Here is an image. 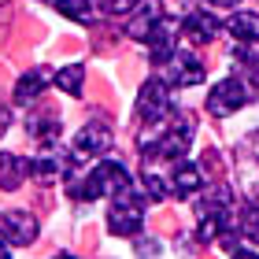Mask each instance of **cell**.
Here are the masks:
<instances>
[{
	"label": "cell",
	"instance_id": "obj_11",
	"mask_svg": "<svg viewBox=\"0 0 259 259\" xmlns=\"http://www.w3.org/2000/svg\"><path fill=\"white\" fill-rule=\"evenodd\" d=\"M67 174H70V167H67V159L56 156V148H41V156L30 159V178H37L41 185H56Z\"/></svg>",
	"mask_w": 259,
	"mask_h": 259
},
{
	"label": "cell",
	"instance_id": "obj_22",
	"mask_svg": "<svg viewBox=\"0 0 259 259\" xmlns=\"http://www.w3.org/2000/svg\"><path fill=\"white\" fill-rule=\"evenodd\" d=\"M97 8L104 11V15L119 19V15H134V11H137V0H97Z\"/></svg>",
	"mask_w": 259,
	"mask_h": 259
},
{
	"label": "cell",
	"instance_id": "obj_21",
	"mask_svg": "<svg viewBox=\"0 0 259 259\" xmlns=\"http://www.w3.org/2000/svg\"><path fill=\"white\" fill-rule=\"evenodd\" d=\"M241 233H244L248 241H255V244H259V207H255V204L241 207Z\"/></svg>",
	"mask_w": 259,
	"mask_h": 259
},
{
	"label": "cell",
	"instance_id": "obj_10",
	"mask_svg": "<svg viewBox=\"0 0 259 259\" xmlns=\"http://www.w3.org/2000/svg\"><path fill=\"white\" fill-rule=\"evenodd\" d=\"M219 19L211 15L207 8H200V11H189V15H185V22H182V33L185 37H189L193 45H211L219 37Z\"/></svg>",
	"mask_w": 259,
	"mask_h": 259
},
{
	"label": "cell",
	"instance_id": "obj_3",
	"mask_svg": "<svg viewBox=\"0 0 259 259\" xmlns=\"http://www.w3.org/2000/svg\"><path fill=\"white\" fill-rule=\"evenodd\" d=\"M141 226H145V200L119 193L111 196V207H108V230L115 233V237H137Z\"/></svg>",
	"mask_w": 259,
	"mask_h": 259
},
{
	"label": "cell",
	"instance_id": "obj_2",
	"mask_svg": "<svg viewBox=\"0 0 259 259\" xmlns=\"http://www.w3.org/2000/svg\"><path fill=\"white\" fill-rule=\"evenodd\" d=\"M130 189V170L115 159L97 163L89 174L70 178V196L74 200H100V196H119Z\"/></svg>",
	"mask_w": 259,
	"mask_h": 259
},
{
	"label": "cell",
	"instance_id": "obj_1",
	"mask_svg": "<svg viewBox=\"0 0 259 259\" xmlns=\"http://www.w3.org/2000/svg\"><path fill=\"white\" fill-rule=\"evenodd\" d=\"M196 134V122L185 111H167L163 119H148L141 134V152H152L156 159H182L189 141Z\"/></svg>",
	"mask_w": 259,
	"mask_h": 259
},
{
	"label": "cell",
	"instance_id": "obj_7",
	"mask_svg": "<svg viewBox=\"0 0 259 259\" xmlns=\"http://www.w3.org/2000/svg\"><path fill=\"white\" fill-rule=\"evenodd\" d=\"M178 33H182L178 19H167V15L156 19V26H152V33H148V52H152L156 63H167L170 56L178 52Z\"/></svg>",
	"mask_w": 259,
	"mask_h": 259
},
{
	"label": "cell",
	"instance_id": "obj_6",
	"mask_svg": "<svg viewBox=\"0 0 259 259\" xmlns=\"http://www.w3.org/2000/svg\"><path fill=\"white\" fill-rule=\"evenodd\" d=\"M163 81H167V85H200V81H204V63L196 60L193 52H174L167 63H163Z\"/></svg>",
	"mask_w": 259,
	"mask_h": 259
},
{
	"label": "cell",
	"instance_id": "obj_15",
	"mask_svg": "<svg viewBox=\"0 0 259 259\" xmlns=\"http://www.w3.org/2000/svg\"><path fill=\"white\" fill-rule=\"evenodd\" d=\"M226 30L237 37L241 45H259V15L255 11H233Z\"/></svg>",
	"mask_w": 259,
	"mask_h": 259
},
{
	"label": "cell",
	"instance_id": "obj_25",
	"mask_svg": "<svg viewBox=\"0 0 259 259\" xmlns=\"http://www.w3.org/2000/svg\"><path fill=\"white\" fill-rule=\"evenodd\" d=\"M252 67H255V81H259V56H255V63H252Z\"/></svg>",
	"mask_w": 259,
	"mask_h": 259
},
{
	"label": "cell",
	"instance_id": "obj_19",
	"mask_svg": "<svg viewBox=\"0 0 259 259\" xmlns=\"http://www.w3.org/2000/svg\"><path fill=\"white\" fill-rule=\"evenodd\" d=\"M145 193H148L152 200H167V193H170V185H167V178H163L159 170H152V163L145 167Z\"/></svg>",
	"mask_w": 259,
	"mask_h": 259
},
{
	"label": "cell",
	"instance_id": "obj_23",
	"mask_svg": "<svg viewBox=\"0 0 259 259\" xmlns=\"http://www.w3.org/2000/svg\"><path fill=\"white\" fill-rule=\"evenodd\" d=\"M8 252H11V241L4 237V230H0V259H8Z\"/></svg>",
	"mask_w": 259,
	"mask_h": 259
},
{
	"label": "cell",
	"instance_id": "obj_20",
	"mask_svg": "<svg viewBox=\"0 0 259 259\" xmlns=\"http://www.w3.org/2000/svg\"><path fill=\"white\" fill-rule=\"evenodd\" d=\"M156 19H159V15H152V11L145 8L134 22H130V30H126V33H130L134 41H148V33H152V26H156Z\"/></svg>",
	"mask_w": 259,
	"mask_h": 259
},
{
	"label": "cell",
	"instance_id": "obj_17",
	"mask_svg": "<svg viewBox=\"0 0 259 259\" xmlns=\"http://www.w3.org/2000/svg\"><path fill=\"white\" fill-rule=\"evenodd\" d=\"M81 81H85V63H67L56 70V89H63L67 97H81Z\"/></svg>",
	"mask_w": 259,
	"mask_h": 259
},
{
	"label": "cell",
	"instance_id": "obj_8",
	"mask_svg": "<svg viewBox=\"0 0 259 259\" xmlns=\"http://www.w3.org/2000/svg\"><path fill=\"white\" fill-rule=\"evenodd\" d=\"M167 111H174V108H170V89H167V81H145L141 93H137V115L148 122V119H163Z\"/></svg>",
	"mask_w": 259,
	"mask_h": 259
},
{
	"label": "cell",
	"instance_id": "obj_9",
	"mask_svg": "<svg viewBox=\"0 0 259 259\" xmlns=\"http://www.w3.org/2000/svg\"><path fill=\"white\" fill-rule=\"evenodd\" d=\"M0 230H4V237L11 241V244H33L37 241V233H41V226H37V219L30 215V211H4L0 215Z\"/></svg>",
	"mask_w": 259,
	"mask_h": 259
},
{
	"label": "cell",
	"instance_id": "obj_24",
	"mask_svg": "<svg viewBox=\"0 0 259 259\" xmlns=\"http://www.w3.org/2000/svg\"><path fill=\"white\" fill-rule=\"evenodd\" d=\"M211 8H233V4H241V0H207Z\"/></svg>",
	"mask_w": 259,
	"mask_h": 259
},
{
	"label": "cell",
	"instance_id": "obj_12",
	"mask_svg": "<svg viewBox=\"0 0 259 259\" xmlns=\"http://www.w3.org/2000/svg\"><path fill=\"white\" fill-rule=\"evenodd\" d=\"M22 178H30V159L15 156V152H0V189L15 193Z\"/></svg>",
	"mask_w": 259,
	"mask_h": 259
},
{
	"label": "cell",
	"instance_id": "obj_16",
	"mask_svg": "<svg viewBox=\"0 0 259 259\" xmlns=\"http://www.w3.org/2000/svg\"><path fill=\"white\" fill-rule=\"evenodd\" d=\"M30 134L37 137L41 148H60V137H63V122L56 115H41V119H30Z\"/></svg>",
	"mask_w": 259,
	"mask_h": 259
},
{
	"label": "cell",
	"instance_id": "obj_14",
	"mask_svg": "<svg viewBox=\"0 0 259 259\" xmlns=\"http://www.w3.org/2000/svg\"><path fill=\"white\" fill-rule=\"evenodd\" d=\"M45 85H49V70L45 67L26 70V74L19 78V85H15V104H33L45 93Z\"/></svg>",
	"mask_w": 259,
	"mask_h": 259
},
{
	"label": "cell",
	"instance_id": "obj_18",
	"mask_svg": "<svg viewBox=\"0 0 259 259\" xmlns=\"http://www.w3.org/2000/svg\"><path fill=\"white\" fill-rule=\"evenodd\" d=\"M56 11L85 26V22L93 19V0H56Z\"/></svg>",
	"mask_w": 259,
	"mask_h": 259
},
{
	"label": "cell",
	"instance_id": "obj_5",
	"mask_svg": "<svg viewBox=\"0 0 259 259\" xmlns=\"http://www.w3.org/2000/svg\"><path fill=\"white\" fill-rule=\"evenodd\" d=\"M115 148V134L108 122H85L74 137V152L67 156V167H78L81 159H93V156H108Z\"/></svg>",
	"mask_w": 259,
	"mask_h": 259
},
{
	"label": "cell",
	"instance_id": "obj_13",
	"mask_svg": "<svg viewBox=\"0 0 259 259\" xmlns=\"http://www.w3.org/2000/svg\"><path fill=\"white\" fill-rule=\"evenodd\" d=\"M200 185H204V178H200V167L189 159H174V170H170V189L178 196H193Z\"/></svg>",
	"mask_w": 259,
	"mask_h": 259
},
{
	"label": "cell",
	"instance_id": "obj_4",
	"mask_svg": "<svg viewBox=\"0 0 259 259\" xmlns=\"http://www.w3.org/2000/svg\"><path fill=\"white\" fill-rule=\"evenodd\" d=\"M252 100H255V89L244 78H226V81H219V85L207 93V111L219 115V119H226V115L248 108Z\"/></svg>",
	"mask_w": 259,
	"mask_h": 259
}]
</instances>
